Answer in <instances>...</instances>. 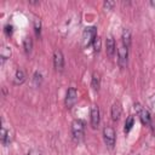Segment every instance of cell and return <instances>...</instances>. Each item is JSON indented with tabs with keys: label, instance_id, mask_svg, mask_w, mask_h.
<instances>
[{
	"label": "cell",
	"instance_id": "1",
	"mask_svg": "<svg viewBox=\"0 0 155 155\" xmlns=\"http://www.w3.org/2000/svg\"><path fill=\"white\" fill-rule=\"evenodd\" d=\"M71 133H73V139L75 142H81L85 136V125L81 120H74L71 122Z\"/></svg>",
	"mask_w": 155,
	"mask_h": 155
},
{
	"label": "cell",
	"instance_id": "2",
	"mask_svg": "<svg viewBox=\"0 0 155 155\" xmlns=\"http://www.w3.org/2000/svg\"><path fill=\"white\" fill-rule=\"evenodd\" d=\"M96 38H97V29H96V27H87V28H85V30L82 33L84 46L88 47L91 44H93Z\"/></svg>",
	"mask_w": 155,
	"mask_h": 155
},
{
	"label": "cell",
	"instance_id": "3",
	"mask_svg": "<svg viewBox=\"0 0 155 155\" xmlns=\"http://www.w3.org/2000/svg\"><path fill=\"white\" fill-rule=\"evenodd\" d=\"M134 110L138 114V116H139V119H140L143 125H150V121H151L150 114H149V111L144 107H142L140 103H136L134 104Z\"/></svg>",
	"mask_w": 155,
	"mask_h": 155
},
{
	"label": "cell",
	"instance_id": "4",
	"mask_svg": "<svg viewBox=\"0 0 155 155\" xmlns=\"http://www.w3.org/2000/svg\"><path fill=\"white\" fill-rule=\"evenodd\" d=\"M103 138H104V143L107 144L108 148H113L115 144V131L113 127L110 126H105L103 128Z\"/></svg>",
	"mask_w": 155,
	"mask_h": 155
},
{
	"label": "cell",
	"instance_id": "5",
	"mask_svg": "<svg viewBox=\"0 0 155 155\" xmlns=\"http://www.w3.org/2000/svg\"><path fill=\"white\" fill-rule=\"evenodd\" d=\"M78 101V91L74 87H69L65 94V105L67 108H71Z\"/></svg>",
	"mask_w": 155,
	"mask_h": 155
},
{
	"label": "cell",
	"instance_id": "6",
	"mask_svg": "<svg viewBox=\"0 0 155 155\" xmlns=\"http://www.w3.org/2000/svg\"><path fill=\"white\" fill-rule=\"evenodd\" d=\"M117 54H119V59H117L119 65H120V68H122V69H124V68L127 65L128 48H127V47H125L124 45H122V46H120V47H119V50H117Z\"/></svg>",
	"mask_w": 155,
	"mask_h": 155
},
{
	"label": "cell",
	"instance_id": "7",
	"mask_svg": "<svg viewBox=\"0 0 155 155\" xmlns=\"http://www.w3.org/2000/svg\"><path fill=\"white\" fill-rule=\"evenodd\" d=\"M53 64H54V68L58 70H62L63 69V65H64V58H63V54L59 50H56L54 53H53Z\"/></svg>",
	"mask_w": 155,
	"mask_h": 155
},
{
	"label": "cell",
	"instance_id": "8",
	"mask_svg": "<svg viewBox=\"0 0 155 155\" xmlns=\"http://www.w3.org/2000/svg\"><path fill=\"white\" fill-rule=\"evenodd\" d=\"M99 124V109L97 105L91 107V125L93 128H96Z\"/></svg>",
	"mask_w": 155,
	"mask_h": 155
},
{
	"label": "cell",
	"instance_id": "9",
	"mask_svg": "<svg viewBox=\"0 0 155 155\" xmlns=\"http://www.w3.org/2000/svg\"><path fill=\"white\" fill-rule=\"evenodd\" d=\"M105 50H107V54L109 57H114L115 54V41H114V38L113 36H108L107 38V41H105Z\"/></svg>",
	"mask_w": 155,
	"mask_h": 155
},
{
	"label": "cell",
	"instance_id": "10",
	"mask_svg": "<svg viewBox=\"0 0 155 155\" xmlns=\"http://www.w3.org/2000/svg\"><path fill=\"white\" fill-rule=\"evenodd\" d=\"M121 113H122V108H121V104L119 102H115L111 107V119L114 121H117L121 116Z\"/></svg>",
	"mask_w": 155,
	"mask_h": 155
},
{
	"label": "cell",
	"instance_id": "11",
	"mask_svg": "<svg viewBox=\"0 0 155 155\" xmlns=\"http://www.w3.org/2000/svg\"><path fill=\"white\" fill-rule=\"evenodd\" d=\"M25 81V74L23 70L21 69H17L16 73H15V79H13V84L15 85H21Z\"/></svg>",
	"mask_w": 155,
	"mask_h": 155
},
{
	"label": "cell",
	"instance_id": "12",
	"mask_svg": "<svg viewBox=\"0 0 155 155\" xmlns=\"http://www.w3.org/2000/svg\"><path fill=\"white\" fill-rule=\"evenodd\" d=\"M121 39H122V45L128 48L130 45H131V31L125 28V29L122 30V36H121Z\"/></svg>",
	"mask_w": 155,
	"mask_h": 155
},
{
	"label": "cell",
	"instance_id": "13",
	"mask_svg": "<svg viewBox=\"0 0 155 155\" xmlns=\"http://www.w3.org/2000/svg\"><path fill=\"white\" fill-rule=\"evenodd\" d=\"M91 86L94 91H98L101 87V75L98 73H93L92 80H91Z\"/></svg>",
	"mask_w": 155,
	"mask_h": 155
},
{
	"label": "cell",
	"instance_id": "14",
	"mask_svg": "<svg viewBox=\"0 0 155 155\" xmlns=\"http://www.w3.org/2000/svg\"><path fill=\"white\" fill-rule=\"evenodd\" d=\"M1 143L4 144V145H8L10 144V142H11V136H10V132L5 128V127H2L1 128Z\"/></svg>",
	"mask_w": 155,
	"mask_h": 155
},
{
	"label": "cell",
	"instance_id": "15",
	"mask_svg": "<svg viewBox=\"0 0 155 155\" xmlns=\"http://www.w3.org/2000/svg\"><path fill=\"white\" fill-rule=\"evenodd\" d=\"M11 53H12V52H11V47L4 45V46L1 47V50H0V57H1L2 62L6 61L7 58H10V57H11Z\"/></svg>",
	"mask_w": 155,
	"mask_h": 155
},
{
	"label": "cell",
	"instance_id": "16",
	"mask_svg": "<svg viewBox=\"0 0 155 155\" xmlns=\"http://www.w3.org/2000/svg\"><path fill=\"white\" fill-rule=\"evenodd\" d=\"M133 124H134L133 116H128V117L126 119V121H125V128H124L125 133H128V132L131 131V128L133 127Z\"/></svg>",
	"mask_w": 155,
	"mask_h": 155
},
{
	"label": "cell",
	"instance_id": "17",
	"mask_svg": "<svg viewBox=\"0 0 155 155\" xmlns=\"http://www.w3.org/2000/svg\"><path fill=\"white\" fill-rule=\"evenodd\" d=\"M23 46H24V51H25L27 53H29V52L31 51V48H33V41H31V38H30V36H27V38L24 39Z\"/></svg>",
	"mask_w": 155,
	"mask_h": 155
},
{
	"label": "cell",
	"instance_id": "18",
	"mask_svg": "<svg viewBox=\"0 0 155 155\" xmlns=\"http://www.w3.org/2000/svg\"><path fill=\"white\" fill-rule=\"evenodd\" d=\"M40 29H41V23L39 18H34V30L36 35H40Z\"/></svg>",
	"mask_w": 155,
	"mask_h": 155
},
{
	"label": "cell",
	"instance_id": "19",
	"mask_svg": "<svg viewBox=\"0 0 155 155\" xmlns=\"http://www.w3.org/2000/svg\"><path fill=\"white\" fill-rule=\"evenodd\" d=\"M93 48H94L96 52H99V50H101V38L99 36H97L94 39V41H93Z\"/></svg>",
	"mask_w": 155,
	"mask_h": 155
},
{
	"label": "cell",
	"instance_id": "20",
	"mask_svg": "<svg viewBox=\"0 0 155 155\" xmlns=\"http://www.w3.org/2000/svg\"><path fill=\"white\" fill-rule=\"evenodd\" d=\"M34 80H35V84H36V85H39V84L41 82V74L36 71V73L34 74Z\"/></svg>",
	"mask_w": 155,
	"mask_h": 155
},
{
	"label": "cell",
	"instance_id": "21",
	"mask_svg": "<svg viewBox=\"0 0 155 155\" xmlns=\"http://www.w3.org/2000/svg\"><path fill=\"white\" fill-rule=\"evenodd\" d=\"M103 5H104V7H105L107 10H110V8L115 5V2H114V1H104V4H103Z\"/></svg>",
	"mask_w": 155,
	"mask_h": 155
},
{
	"label": "cell",
	"instance_id": "22",
	"mask_svg": "<svg viewBox=\"0 0 155 155\" xmlns=\"http://www.w3.org/2000/svg\"><path fill=\"white\" fill-rule=\"evenodd\" d=\"M5 31H6V34H7V35H11V34H12V31H13V27H12V25H10V24H7V25L5 27Z\"/></svg>",
	"mask_w": 155,
	"mask_h": 155
},
{
	"label": "cell",
	"instance_id": "23",
	"mask_svg": "<svg viewBox=\"0 0 155 155\" xmlns=\"http://www.w3.org/2000/svg\"><path fill=\"white\" fill-rule=\"evenodd\" d=\"M28 155H41V154H40V151H38L35 149H31V150H29Z\"/></svg>",
	"mask_w": 155,
	"mask_h": 155
},
{
	"label": "cell",
	"instance_id": "24",
	"mask_svg": "<svg viewBox=\"0 0 155 155\" xmlns=\"http://www.w3.org/2000/svg\"><path fill=\"white\" fill-rule=\"evenodd\" d=\"M150 4H151V6H154V7H155V1H151Z\"/></svg>",
	"mask_w": 155,
	"mask_h": 155
}]
</instances>
